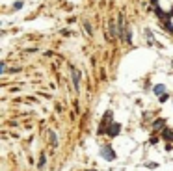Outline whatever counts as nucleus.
<instances>
[{"label":"nucleus","mask_w":173,"mask_h":171,"mask_svg":"<svg viewBox=\"0 0 173 171\" xmlns=\"http://www.w3.org/2000/svg\"><path fill=\"white\" fill-rule=\"evenodd\" d=\"M101 153H102V156H106V160H114V158H115V153H114L108 145H104V147L101 149Z\"/></svg>","instance_id":"f257e3e1"},{"label":"nucleus","mask_w":173,"mask_h":171,"mask_svg":"<svg viewBox=\"0 0 173 171\" xmlns=\"http://www.w3.org/2000/svg\"><path fill=\"white\" fill-rule=\"evenodd\" d=\"M71 74H73V84H74V89H78V86H80V84H78V82H80V71L73 67Z\"/></svg>","instance_id":"f03ea898"},{"label":"nucleus","mask_w":173,"mask_h":171,"mask_svg":"<svg viewBox=\"0 0 173 171\" xmlns=\"http://www.w3.org/2000/svg\"><path fill=\"white\" fill-rule=\"evenodd\" d=\"M119 130H121V126L119 125H117V123H112L110 125V128H108V134H110V136H117V134H119Z\"/></svg>","instance_id":"7ed1b4c3"},{"label":"nucleus","mask_w":173,"mask_h":171,"mask_svg":"<svg viewBox=\"0 0 173 171\" xmlns=\"http://www.w3.org/2000/svg\"><path fill=\"white\" fill-rule=\"evenodd\" d=\"M156 95H160V97H162V95H166V88H164V86H162V84H158V86H155V89H153Z\"/></svg>","instance_id":"20e7f679"},{"label":"nucleus","mask_w":173,"mask_h":171,"mask_svg":"<svg viewBox=\"0 0 173 171\" xmlns=\"http://www.w3.org/2000/svg\"><path fill=\"white\" fill-rule=\"evenodd\" d=\"M49 136H50V145H52V147H56V145H58V140H56V134H54V132H49Z\"/></svg>","instance_id":"39448f33"},{"label":"nucleus","mask_w":173,"mask_h":171,"mask_svg":"<svg viewBox=\"0 0 173 171\" xmlns=\"http://www.w3.org/2000/svg\"><path fill=\"white\" fill-rule=\"evenodd\" d=\"M162 28H166L168 32H171V34H173V26H171V23H169V20H166V23L162 24Z\"/></svg>","instance_id":"423d86ee"},{"label":"nucleus","mask_w":173,"mask_h":171,"mask_svg":"<svg viewBox=\"0 0 173 171\" xmlns=\"http://www.w3.org/2000/svg\"><path fill=\"white\" fill-rule=\"evenodd\" d=\"M106 121H108V123L112 121V113H106ZM102 130H106V125H102V126H101V132H102Z\"/></svg>","instance_id":"0eeeda50"},{"label":"nucleus","mask_w":173,"mask_h":171,"mask_svg":"<svg viewBox=\"0 0 173 171\" xmlns=\"http://www.w3.org/2000/svg\"><path fill=\"white\" fill-rule=\"evenodd\" d=\"M145 36H147V41L151 43V45H153V43H155V39H153V34H151V32H145Z\"/></svg>","instance_id":"6e6552de"},{"label":"nucleus","mask_w":173,"mask_h":171,"mask_svg":"<svg viewBox=\"0 0 173 171\" xmlns=\"http://www.w3.org/2000/svg\"><path fill=\"white\" fill-rule=\"evenodd\" d=\"M84 28H86L88 34H91V24H90V23H84Z\"/></svg>","instance_id":"1a4fd4ad"},{"label":"nucleus","mask_w":173,"mask_h":171,"mask_svg":"<svg viewBox=\"0 0 173 171\" xmlns=\"http://www.w3.org/2000/svg\"><path fill=\"white\" fill-rule=\"evenodd\" d=\"M45 164H47V158H45V156H41V160H39V167H43Z\"/></svg>","instance_id":"9d476101"},{"label":"nucleus","mask_w":173,"mask_h":171,"mask_svg":"<svg viewBox=\"0 0 173 171\" xmlns=\"http://www.w3.org/2000/svg\"><path fill=\"white\" fill-rule=\"evenodd\" d=\"M164 136L168 138V140H173V132H169V130H166V132H164Z\"/></svg>","instance_id":"9b49d317"},{"label":"nucleus","mask_w":173,"mask_h":171,"mask_svg":"<svg viewBox=\"0 0 173 171\" xmlns=\"http://www.w3.org/2000/svg\"><path fill=\"white\" fill-rule=\"evenodd\" d=\"M160 125H164V121H162V119H156V121L153 123V126H160Z\"/></svg>","instance_id":"f8f14e48"},{"label":"nucleus","mask_w":173,"mask_h":171,"mask_svg":"<svg viewBox=\"0 0 173 171\" xmlns=\"http://www.w3.org/2000/svg\"><path fill=\"white\" fill-rule=\"evenodd\" d=\"M171 63H173V61H171Z\"/></svg>","instance_id":"ddd939ff"}]
</instances>
